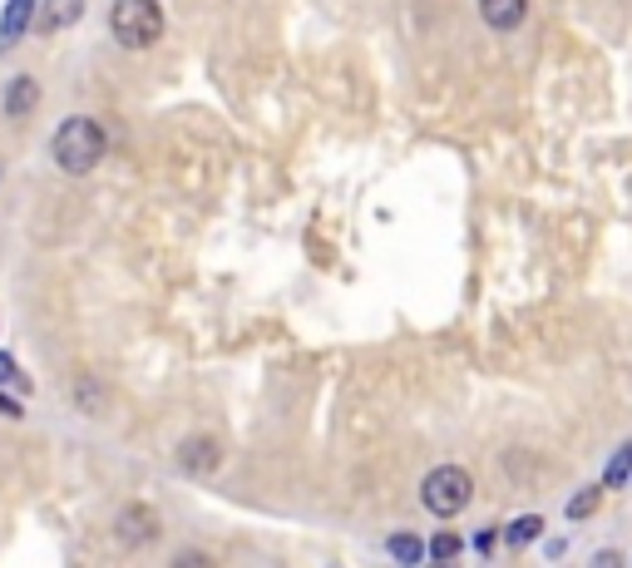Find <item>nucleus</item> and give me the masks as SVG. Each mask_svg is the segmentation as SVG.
Wrapping results in <instances>:
<instances>
[{"instance_id": "nucleus-1", "label": "nucleus", "mask_w": 632, "mask_h": 568, "mask_svg": "<svg viewBox=\"0 0 632 568\" xmlns=\"http://www.w3.org/2000/svg\"><path fill=\"white\" fill-rule=\"evenodd\" d=\"M104 149H109V134H104L99 119H84V114H75V119H65L55 129V164L65 168V173H94L104 159Z\"/></svg>"}, {"instance_id": "nucleus-2", "label": "nucleus", "mask_w": 632, "mask_h": 568, "mask_svg": "<svg viewBox=\"0 0 632 568\" xmlns=\"http://www.w3.org/2000/svg\"><path fill=\"white\" fill-rule=\"evenodd\" d=\"M109 35L124 50H149L164 35V6L158 0H114L109 6Z\"/></svg>"}, {"instance_id": "nucleus-3", "label": "nucleus", "mask_w": 632, "mask_h": 568, "mask_svg": "<svg viewBox=\"0 0 632 568\" xmlns=\"http://www.w3.org/2000/svg\"><path fill=\"white\" fill-rule=\"evenodd\" d=\"M470 499H474V480H470V470H460V465H435L425 480H420V504H425L435 519L465 514Z\"/></svg>"}, {"instance_id": "nucleus-4", "label": "nucleus", "mask_w": 632, "mask_h": 568, "mask_svg": "<svg viewBox=\"0 0 632 568\" xmlns=\"http://www.w3.org/2000/svg\"><path fill=\"white\" fill-rule=\"evenodd\" d=\"M114 534L139 549V544H149L158 534V514L149 509V504H129V509H119V519H114Z\"/></svg>"}, {"instance_id": "nucleus-5", "label": "nucleus", "mask_w": 632, "mask_h": 568, "mask_svg": "<svg viewBox=\"0 0 632 568\" xmlns=\"http://www.w3.org/2000/svg\"><path fill=\"white\" fill-rule=\"evenodd\" d=\"M35 15H40V0H6V15H0V50L20 45L25 30L35 25Z\"/></svg>"}, {"instance_id": "nucleus-6", "label": "nucleus", "mask_w": 632, "mask_h": 568, "mask_svg": "<svg viewBox=\"0 0 632 568\" xmlns=\"http://www.w3.org/2000/svg\"><path fill=\"white\" fill-rule=\"evenodd\" d=\"M480 15L489 30H519L529 15V0H480Z\"/></svg>"}, {"instance_id": "nucleus-7", "label": "nucleus", "mask_w": 632, "mask_h": 568, "mask_svg": "<svg viewBox=\"0 0 632 568\" xmlns=\"http://www.w3.org/2000/svg\"><path fill=\"white\" fill-rule=\"evenodd\" d=\"M80 15H84V0H40L35 25L55 35V30H70V25H75Z\"/></svg>"}, {"instance_id": "nucleus-8", "label": "nucleus", "mask_w": 632, "mask_h": 568, "mask_svg": "<svg viewBox=\"0 0 632 568\" xmlns=\"http://www.w3.org/2000/svg\"><path fill=\"white\" fill-rule=\"evenodd\" d=\"M35 104H40V84L35 80H30V75L10 80V90H6V119H25Z\"/></svg>"}, {"instance_id": "nucleus-9", "label": "nucleus", "mask_w": 632, "mask_h": 568, "mask_svg": "<svg viewBox=\"0 0 632 568\" xmlns=\"http://www.w3.org/2000/svg\"><path fill=\"white\" fill-rule=\"evenodd\" d=\"M178 465L188 470V475H203V470L218 465V440H183V455H178Z\"/></svg>"}, {"instance_id": "nucleus-10", "label": "nucleus", "mask_w": 632, "mask_h": 568, "mask_svg": "<svg viewBox=\"0 0 632 568\" xmlns=\"http://www.w3.org/2000/svg\"><path fill=\"white\" fill-rule=\"evenodd\" d=\"M544 534V519L539 514H519V519L504 529V539H509V549H524V544H534Z\"/></svg>"}, {"instance_id": "nucleus-11", "label": "nucleus", "mask_w": 632, "mask_h": 568, "mask_svg": "<svg viewBox=\"0 0 632 568\" xmlns=\"http://www.w3.org/2000/svg\"><path fill=\"white\" fill-rule=\"evenodd\" d=\"M632 480V445H618V455L608 460V475H603V485L608 490H623Z\"/></svg>"}, {"instance_id": "nucleus-12", "label": "nucleus", "mask_w": 632, "mask_h": 568, "mask_svg": "<svg viewBox=\"0 0 632 568\" xmlns=\"http://www.w3.org/2000/svg\"><path fill=\"white\" fill-rule=\"evenodd\" d=\"M598 499H603V485H588V490H578L573 499H568V519H588V514L598 509Z\"/></svg>"}, {"instance_id": "nucleus-13", "label": "nucleus", "mask_w": 632, "mask_h": 568, "mask_svg": "<svg viewBox=\"0 0 632 568\" xmlns=\"http://www.w3.org/2000/svg\"><path fill=\"white\" fill-rule=\"evenodd\" d=\"M386 549H391L400 564H420V559H425V544H420V539H410V534H396V539L386 544Z\"/></svg>"}, {"instance_id": "nucleus-14", "label": "nucleus", "mask_w": 632, "mask_h": 568, "mask_svg": "<svg viewBox=\"0 0 632 568\" xmlns=\"http://www.w3.org/2000/svg\"><path fill=\"white\" fill-rule=\"evenodd\" d=\"M460 549H465V544H460L455 534H435V539L425 544V554H430V559H460Z\"/></svg>"}, {"instance_id": "nucleus-15", "label": "nucleus", "mask_w": 632, "mask_h": 568, "mask_svg": "<svg viewBox=\"0 0 632 568\" xmlns=\"http://www.w3.org/2000/svg\"><path fill=\"white\" fill-rule=\"evenodd\" d=\"M10 381H15V356L0 351V386H10Z\"/></svg>"}, {"instance_id": "nucleus-16", "label": "nucleus", "mask_w": 632, "mask_h": 568, "mask_svg": "<svg viewBox=\"0 0 632 568\" xmlns=\"http://www.w3.org/2000/svg\"><path fill=\"white\" fill-rule=\"evenodd\" d=\"M0 416H6V420H20V416H25V410H20V401H10V396H0Z\"/></svg>"}, {"instance_id": "nucleus-17", "label": "nucleus", "mask_w": 632, "mask_h": 568, "mask_svg": "<svg viewBox=\"0 0 632 568\" xmlns=\"http://www.w3.org/2000/svg\"><path fill=\"white\" fill-rule=\"evenodd\" d=\"M0 173H6V168H0Z\"/></svg>"}]
</instances>
